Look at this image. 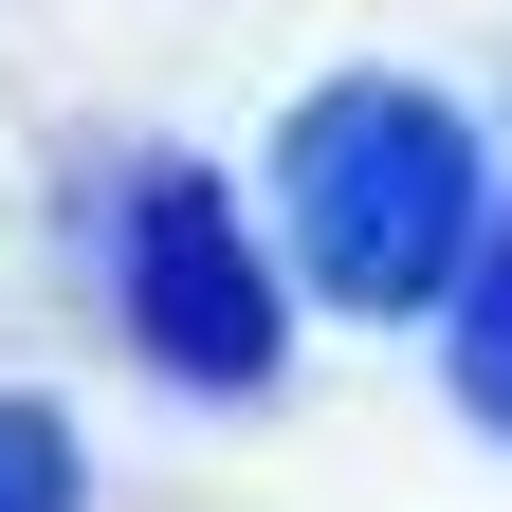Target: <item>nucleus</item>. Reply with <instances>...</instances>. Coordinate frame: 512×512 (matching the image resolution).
<instances>
[{
    "instance_id": "nucleus-4",
    "label": "nucleus",
    "mask_w": 512,
    "mask_h": 512,
    "mask_svg": "<svg viewBox=\"0 0 512 512\" xmlns=\"http://www.w3.org/2000/svg\"><path fill=\"white\" fill-rule=\"evenodd\" d=\"M0 512H74V421L55 403H0Z\"/></svg>"
},
{
    "instance_id": "nucleus-1",
    "label": "nucleus",
    "mask_w": 512,
    "mask_h": 512,
    "mask_svg": "<svg viewBox=\"0 0 512 512\" xmlns=\"http://www.w3.org/2000/svg\"><path fill=\"white\" fill-rule=\"evenodd\" d=\"M293 238L348 311H421L476 275V128L403 92V74H348L293 110Z\"/></svg>"
},
{
    "instance_id": "nucleus-3",
    "label": "nucleus",
    "mask_w": 512,
    "mask_h": 512,
    "mask_svg": "<svg viewBox=\"0 0 512 512\" xmlns=\"http://www.w3.org/2000/svg\"><path fill=\"white\" fill-rule=\"evenodd\" d=\"M458 384H476V421H512V238L458 275Z\"/></svg>"
},
{
    "instance_id": "nucleus-2",
    "label": "nucleus",
    "mask_w": 512,
    "mask_h": 512,
    "mask_svg": "<svg viewBox=\"0 0 512 512\" xmlns=\"http://www.w3.org/2000/svg\"><path fill=\"white\" fill-rule=\"evenodd\" d=\"M128 330H147L183 384H256L275 366V275L202 165H147L128 183Z\"/></svg>"
}]
</instances>
